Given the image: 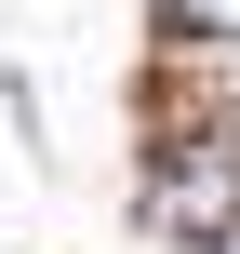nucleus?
Returning <instances> with one entry per match:
<instances>
[{
	"label": "nucleus",
	"instance_id": "1",
	"mask_svg": "<svg viewBox=\"0 0 240 254\" xmlns=\"http://www.w3.org/2000/svg\"><path fill=\"white\" fill-rule=\"evenodd\" d=\"M160 228H174V241L240 228V147H174V161H160Z\"/></svg>",
	"mask_w": 240,
	"mask_h": 254
},
{
	"label": "nucleus",
	"instance_id": "2",
	"mask_svg": "<svg viewBox=\"0 0 240 254\" xmlns=\"http://www.w3.org/2000/svg\"><path fill=\"white\" fill-rule=\"evenodd\" d=\"M187 27H214V40H240V0H174Z\"/></svg>",
	"mask_w": 240,
	"mask_h": 254
}]
</instances>
